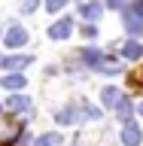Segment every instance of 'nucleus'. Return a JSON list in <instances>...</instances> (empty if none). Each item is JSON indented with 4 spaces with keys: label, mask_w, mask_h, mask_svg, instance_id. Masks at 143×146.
<instances>
[{
    "label": "nucleus",
    "mask_w": 143,
    "mask_h": 146,
    "mask_svg": "<svg viewBox=\"0 0 143 146\" xmlns=\"http://www.w3.org/2000/svg\"><path fill=\"white\" fill-rule=\"evenodd\" d=\"M3 88H9V91L25 88V76H21V73H9V76H3Z\"/></svg>",
    "instance_id": "nucleus-10"
},
{
    "label": "nucleus",
    "mask_w": 143,
    "mask_h": 146,
    "mask_svg": "<svg viewBox=\"0 0 143 146\" xmlns=\"http://www.w3.org/2000/svg\"><path fill=\"white\" fill-rule=\"evenodd\" d=\"M3 40H6L9 49H18V46L27 43V31H25V27H18V25H12V27L6 31V36H3Z\"/></svg>",
    "instance_id": "nucleus-2"
},
{
    "label": "nucleus",
    "mask_w": 143,
    "mask_h": 146,
    "mask_svg": "<svg viewBox=\"0 0 143 146\" xmlns=\"http://www.w3.org/2000/svg\"><path fill=\"white\" fill-rule=\"evenodd\" d=\"M82 36H88V40L98 36V27H94V25H82Z\"/></svg>",
    "instance_id": "nucleus-16"
},
{
    "label": "nucleus",
    "mask_w": 143,
    "mask_h": 146,
    "mask_svg": "<svg viewBox=\"0 0 143 146\" xmlns=\"http://www.w3.org/2000/svg\"><path fill=\"white\" fill-rule=\"evenodd\" d=\"M137 113H140V116H143V100H140V104H137Z\"/></svg>",
    "instance_id": "nucleus-19"
},
{
    "label": "nucleus",
    "mask_w": 143,
    "mask_h": 146,
    "mask_svg": "<svg viewBox=\"0 0 143 146\" xmlns=\"http://www.w3.org/2000/svg\"><path fill=\"white\" fill-rule=\"evenodd\" d=\"M140 85H143V76H140Z\"/></svg>",
    "instance_id": "nucleus-20"
},
{
    "label": "nucleus",
    "mask_w": 143,
    "mask_h": 146,
    "mask_svg": "<svg viewBox=\"0 0 143 146\" xmlns=\"http://www.w3.org/2000/svg\"><path fill=\"white\" fill-rule=\"evenodd\" d=\"M125 27H128V34H134V36L143 34V18L137 15L131 6H125Z\"/></svg>",
    "instance_id": "nucleus-4"
},
{
    "label": "nucleus",
    "mask_w": 143,
    "mask_h": 146,
    "mask_svg": "<svg viewBox=\"0 0 143 146\" xmlns=\"http://www.w3.org/2000/svg\"><path fill=\"white\" fill-rule=\"evenodd\" d=\"M82 61L88 64V67H98V64L104 61V55H100V49H91L88 46V49H82Z\"/></svg>",
    "instance_id": "nucleus-11"
},
{
    "label": "nucleus",
    "mask_w": 143,
    "mask_h": 146,
    "mask_svg": "<svg viewBox=\"0 0 143 146\" xmlns=\"http://www.w3.org/2000/svg\"><path fill=\"white\" fill-rule=\"evenodd\" d=\"M79 12L88 18V21H98V18H100V12H104V6H100L98 0H85V3L79 6Z\"/></svg>",
    "instance_id": "nucleus-8"
},
{
    "label": "nucleus",
    "mask_w": 143,
    "mask_h": 146,
    "mask_svg": "<svg viewBox=\"0 0 143 146\" xmlns=\"http://www.w3.org/2000/svg\"><path fill=\"white\" fill-rule=\"evenodd\" d=\"M67 3H70V0H46V9H49V12H58V9H64Z\"/></svg>",
    "instance_id": "nucleus-15"
},
{
    "label": "nucleus",
    "mask_w": 143,
    "mask_h": 146,
    "mask_svg": "<svg viewBox=\"0 0 143 146\" xmlns=\"http://www.w3.org/2000/svg\"><path fill=\"white\" fill-rule=\"evenodd\" d=\"M37 9V0H25V3H21V12H34Z\"/></svg>",
    "instance_id": "nucleus-17"
},
{
    "label": "nucleus",
    "mask_w": 143,
    "mask_h": 146,
    "mask_svg": "<svg viewBox=\"0 0 143 146\" xmlns=\"http://www.w3.org/2000/svg\"><path fill=\"white\" fill-rule=\"evenodd\" d=\"M0 110H3V107H0Z\"/></svg>",
    "instance_id": "nucleus-21"
},
{
    "label": "nucleus",
    "mask_w": 143,
    "mask_h": 146,
    "mask_svg": "<svg viewBox=\"0 0 143 146\" xmlns=\"http://www.w3.org/2000/svg\"><path fill=\"white\" fill-rule=\"evenodd\" d=\"M113 110H116V113H119V119H128V116H131V110H134V107H131V100H128V98H119V104H116V107H113Z\"/></svg>",
    "instance_id": "nucleus-14"
},
{
    "label": "nucleus",
    "mask_w": 143,
    "mask_h": 146,
    "mask_svg": "<svg viewBox=\"0 0 143 146\" xmlns=\"http://www.w3.org/2000/svg\"><path fill=\"white\" fill-rule=\"evenodd\" d=\"M70 34H73V21L70 18H58V21L49 27V36H52V40H67Z\"/></svg>",
    "instance_id": "nucleus-1"
},
{
    "label": "nucleus",
    "mask_w": 143,
    "mask_h": 146,
    "mask_svg": "<svg viewBox=\"0 0 143 146\" xmlns=\"http://www.w3.org/2000/svg\"><path fill=\"white\" fill-rule=\"evenodd\" d=\"M100 98H104V107H110V110H113V107L119 104V98H122V94H119V88H113V85H110V88H104V91H100Z\"/></svg>",
    "instance_id": "nucleus-13"
},
{
    "label": "nucleus",
    "mask_w": 143,
    "mask_h": 146,
    "mask_svg": "<svg viewBox=\"0 0 143 146\" xmlns=\"http://www.w3.org/2000/svg\"><path fill=\"white\" fill-rule=\"evenodd\" d=\"M34 146H64V137L55 134V131H49V134H40V137H37Z\"/></svg>",
    "instance_id": "nucleus-9"
},
{
    "label": "nucleus",
    "mask_w": 143,
    "mask_h": 146,
    "mask_svg": "<svg viewBox=\"0 0 143 146\" xmlns=\"http://www.w3.org/2000/svg\"><path fill=\"white\" fill-rule=\"evenodd\" d=\"M122 58H125V61H137V58H143V43H140V40H128V43L122 46Z\"/></svg>",
    "instance_id": "nucleus-6"
},
{
    "label": "nucleus",
    "mask_w": 143,
    "mask_h": 146,
    "mask_svg": "<svg viewBox=\"0 0 143 146\" xmlns=\"http://www.w3.org/2000/svg\"><path fill=\"white\" fill-rule=\"evenodd\" d=\"M110 9H125V0H107Z\"/></svg>",
    "instance_id": "nucleus-18"
},
{
    "label": "nucleus",
    "mask_w": 143,
    "mask_h": 146,
    "mask_svg": "<svg viewBox=\"0 0 143 146\" xmlns=\"http://www.w3.org/2000/svg\"><path fill=\"white\" fill-rule=\"evenodd\" d=\"M6 107L12 110V113H21V110H27V107H31V100H27L25 94H12V98L6 100Z\"/></svg>",
    "instance_id": "nucleus-12"
},
{
    "label": "nucleus",
    "mask_w": 143,
    "mask_h": 146,
    "mask_svg": "<svg viewBox=\"0 0 143 146\" xmlns=\"http://www.w3.org/2000/svg\"><path fill=\"white\" fill-rule=\"evenodd\" d=\"M82 119V107H64L58 110V122L61 125H73V122H79Z\"/></svg>",
    "instance_id": "nucleus-7"
},
{
    "label": "nucleus",
    "mask_w": 143,
    "mask_h": 146,
    "mask_svg": "<svg viewBox=\"0 0 143 146\" xmlns=\"http://www.w3.org/2000/svg\"><path fill=\"white\" fill-rule=\"evenodd\" d=\"M31 61H34L31 55H12V58H0V67H6V70H25Z\"/></svg>",
    "instance_id": "nucleus-5"
},
{
    "label": "nucleus",
    "mask_w": 143,
    "mask_h": 146,
    "mask_svg": "<svg viewBox=\"0 0 143 146\" xmlns=\"http://www.w3.org/2000/svg\"><path fill=\"white\" fill-rule=\"evenodd\" d=\"M140 140H143V131L134 125V122H128V125L122 128V143L125 146H140Z\"/></svg>",
    "instance_id": "nucleus-3"
}]
</instances>
